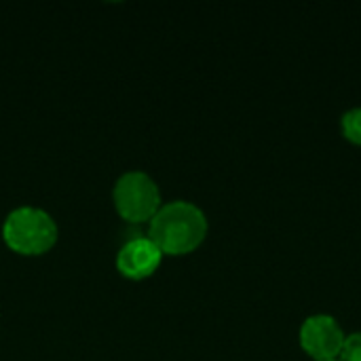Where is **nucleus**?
Returning a JSON list of instances; mask_svg holds the SVG:
<instances>
[{"label":"nucleus","mask_w":361,"mask_h":361,"mask_svg":"<svg viewBox=\"0 0 361 361\" xmlns=\"http://www.w3.org/2000/svg\"><path fill=\"white\" fill-rule=\"evenodd\" d=\"M4 243L17 254L36 256L44 254L57 239L55 220L38 207H17L13 209L2 226Z\"/></svg>","instance_id":"f03ea898"},{"label":"nucleus","mask_w":361,"mask_h":361,"mask_svg":"<svg viewBox=\"0 0 361 361\" xmlns=\"http://www.w3.org/2000/svg\"><path fill=\"white\" fill-rule=\"evenodd\" d=\"M207 235V218L190 201H171L152 216L148 239L163 254H188L201 245Z\"/></svg>","instance_id":"f257e3e1"},{"label":"nucleus","mask_w":361,"mask_h":361,"mask_svg":"<svg viewBox=\"0 0 361 361\" xmlns=\"http://www.w3.org/2000/svg\"><path fill=\"white\" fill-rule=\"evenodd\" d=\"M161 258L163 252L148 237H135L118 250L116 269L129 279H144L157 271Z\"/></svg>","instance_id":"39448f33"},{"label":"nucleus","mask_w":361,"mask_h":361,"mask_svg":"<svg viewBox=\"0 0 361 361\" xmlns=\"http://www.w3.org/2000/svg\"><path fill=\"white\" fill-rule=\"evenodd\" d=\"M343 133L351 142L361 144V108H351L343 114Z\"/></svg>","instance_id":"423d86ee"},{"label":"nucleus","mask_w":361,"mask_h":361,"mask_svg":"<svg viewBox=\"0 0 361 361\" xmlns=\"http://www.w3.org/2000/svg\"><path fill=\"white\" fill-rule=\"evenodd\" d=\"M324 361H341V360H324Z\"/></svg>","instance_id":"6e6552de"},{"label":"nucleus","mask_w":361,"mask_h":361,"mask_svg":"<svg viewBox=\"0 0 361 361\" xmlns=\"http://www.w3.org/2000/svg\"><path fill=\"white\" fill-rule=\"evenodd\" d=\"M345 334L332 315H311L300 328V345L317 361L338 360Z\"/></svg>","instance_id":"20e7f679"},{"label":"nucleus","mask_w":361,"mask_h":361,"mask_svg":"<svg viewBox=\"0 0 361 361\" xmlns=\"http://www.w3.org/2000/svg\"><path fill=\"white\" fill-rule=\"evenodd\" d=\"M114 207L127 222H146L161 209V192L146 171L123 173L112 190Z\"/></svg>","instance_id":"7ed1b4c3"},{"label":"nucleus","mask_w":361,"mask_h":361,"mask_svg":"<svg viewBox=\"0 0 361 361\" xmlns=\"http://www.w3.org/2000/svg\"><path fill=\"white\" fill-rule=\"evenodd\" d=\"M341 361H361V332H353L345 336L343 349H341Z\"/></svg>","instance_id":"0eeeda50"}]
</instances>
